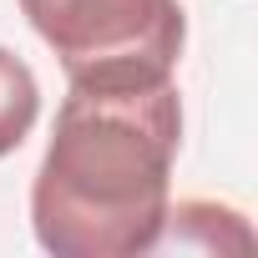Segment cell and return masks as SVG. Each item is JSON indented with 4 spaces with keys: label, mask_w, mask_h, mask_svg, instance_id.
Masks as SVG:
<instances>
[{
    "label": "cell",
    "mask_w": 258,
    "mask_h": 258,
    "mask_svg": "<svg viewBox=\"0 0 258 258\" xmlns=\"http://www.w3.org/2000/svg\"><path fill=\"white\" fill-rule=\"evenodd\" d=\"M182 147L177 81H71L31 182L36 243L56 258L157 253Z\"/></svg>",
    "instance_id": "cell-1"
},
{
    "label": "cell",
    "mask_w": 258,
    "mask_h": 258,
    "mask_svg": "<svg viewBox=\"0 0 258 258\" xmlns=\"http://www.w3.org/2000/svg\"><path fill=\"white\" fill-rule=\"evenodd\" d=\"M21 11L66 81H162L187 41L177 0H21Z\"/></svg>",
    "instance_id": "cell-2"
},
{
    "label": "cell",
    "mask_w": 258,
    "mask_h": 258,
    "mask_svg": "<svg viewBox=\"0 0 258 258\" xmlns=\"http://www.w3.org/2000/svg\"><path fill=\"white\" fill-rule=\"evenodd\" d=\"M41 116V86L21 56L0 46V157H11Z\"/></svg>",
    "instance_id": "cell-3"
}]
</instances>
